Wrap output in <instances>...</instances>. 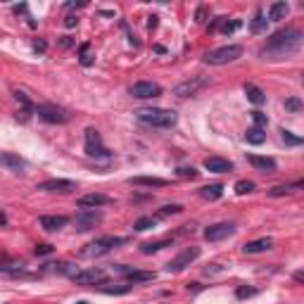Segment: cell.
Returning a JSON list of instances; mask_svg holds the SVG:
<instances>
[{
  "label": "cell",
  "instance_id": "cell-50",
  "mask_svg": "<svg viewBox=\"0 0 304 304\" xmlns=\"http://www.w3.org/2000/svg\"><path fill=\"white\" fill-rule=\"evenodd\" d=\"M188 290H193V293H197V290H202V285H200V283H190V285H188Z\"/></svg>",
  "mask_w": 304,
  "mask_h": 304
},
{
  "label": "cell",
  "instance_id": "cell-41",
  "mask_svg": "<svg viewBox=\"0 0 304 304\" xmlns=\"http://www.w3.org/2000/svg\"><path fill=\"white\" fill-rule=\"evenodd\" d=\"M252 190H254V183H252V181H238V183H235V193H238V195H247Z\"/></svg>",
  "mask_w": 304,
  "mask_h": 304
},
{
  "label": "cell",
  "instance_id": "cell-29",
  "mask_svg": "<svg viewBox=\"0 0 304 304\" xmlns=\"http://www.w3.org/2000/svg\"><path fill=\"white\" fill-rule=\"evenodd\" d=\"M297 188H302V181L290 183V185H276V188H271V190H269V195H271V197H283V195H288V193H293V190H297Z\"/></svg>",
  "mask_w": 304,
  "mask_h": 304
},
{
  "label": "cell",
  "instance_id": "cell-49",
  "mask_svg": "<svg viewBox=\"0 0 304 304\" xmlns=\"http://www.w3.org/2000/svg\"><path fill=\"white\" fill-rule=\"evenodd\" d=\"M148 19H150V22H148V29H154V26H157V17L152 14V17H148Z\"/></svg>",
  "mask_w": 304,
  "mask_h": 304
},
{
  "label": "cell",
  "instance_id": "cell-25",
  "mask_svg": "<svg viewBox=\"0 0 304 304\" xmlns=\"http://www.w3.org/2000/svg\"><path fill=\"white\" fill-rule=\"evenodd\" d=\"M164 247H171V240H169V238L157 240V242H143V245H141V254H154V252L164 250Z\"/></svg>",
  "mask_w": 304,
  "mask_h": 304
},
{
  "label": "cell",
  "instance_id": "cell-30",
  "mask_svg": "<svg viewBox=\"0 0 304 304\" xmlns=\"http://www.w3.org/2000/svg\"><path fill=\"white\" fill-rule=\"evenodd\" d=\"M126 278H129V283H133V285H136V283L154 281V273H152V271H138V269H133V271H131Z\"/></svg>",
  "mask_w": 304,
  "mask_h": 304
},
{
  "label": "cell",
  "instance_id": "cell-1",
  "mask_svg": "<svg viewBox=\"0 0 304 304\" xmlns=\"http://www.w3.org/2000/svg\"><path fill=\"white\" fill-rule=\"evenodd\" d=\"M300 48H302V33L297 29H281L266 41L259 55L264 60H283V57H290L293 53H297Z\"/></svg>",
  "mask_w": 304,
  "mask_h": 304
},
{
  "label": "cell",
  "instance_id": "cell-8",
  "mask_svg": "<svg viewBox=\"0 0 304 304\" xmlns=\"http://www.w3.org/2000/svg\"><path fill=\"white\" fill-rule=\"evenodd\" d=\"M102 221V214L95 212V209H81L74 217V226L78 233H86V230H93L95 226H100Z\"/></svg>",
  "mask_w": 304,
  "mask_h": 304
},
{
  "label": "cell",
  "instance_id": "cell-31",
  "mask_svg": "<svg viewBox=\"0 0 304 304\" xmlns=\"http://www.w3.org/2000/svg\"><path fill=\"white\" fill-rule=\"evenodd\" d=\"M78 62L83 67H90L93 65V55H90V43H83L78 48Z\"/></svg>",
  "mask_w": 304,
  "mask_h": 304
},
{
  "label": "cell",
  "instance_id": "cell-43",
  "mask_svg": "<svg viewBox=\"0 0 304 304\" xmlns=\"http://www.w3.org/2000/svg\"><path fill=\"white\" fill-rule=\"evenodd\" d=\"M114 271L117 273H124V276H129L133 271V266H126V264H119V266H114Z\"/></svg>",
  "mask_w": 304,
  "mask_h": 304
},
{
  "label": "cell",
  "instance_id": "cell-23",
  "mask_svg": "<svg viewBox=\"0 0 304 304\" xmlns=\"http://www.w3.org/2000/svg\"><path fill=\"white\" fill-rule=\"evenodd\" d=\"M245 95H247V100H250L252 105H264V102H266L264 90H261V88H257L254 83H245Z\"/></svg>",
  "mask_w": 304,
  "mask_h": 304
},
{
  "label": "cell",
  "instance_id": "cell-24",
  "mask_svg": "<svg viewBox=\"0 0 304 304\" xmlns=\"http://www.w3.org/2000/svg\"><path fill=\"white\" fill-rule=\"evenodd\" d=\"M288 12H290V5L288 2H273L271 7H269V19L271 22H281L288 17Z\"/></svg>",
  "mask_w": 304,
  "mask_h": 304
},
{
  "label": "cell",
  "instance_id": "cell-20",
  "mask_svg": "<svg viewBox=\"0 0 304 304\" xmlns=\"http://www.w3.org/2000/svg\"><path fill=\"white\" fill-rule=\"evenodd\" d=\"M67 224H69V219L67 217H41V228H45V230H50V233H55V230H60V228H65Z\"/></svg>",
  "mask_w": 304,
  "mask_h": 304
},
{
  "label": "cell",
  "instance_id": "cell-48",
  "mask_svg": "<svg viewBox=\"0 0 304 304\" xmlns=\"http://www.w3.org/2000/svg\"><path fill=\"white\" fill-rule=\"evenodd\" d=\"M83 5H86V2L81 0V2H67L65 7H67V10H76V7H83Z\"/></svg>",
  "mask_w": 304,
  "mask_h": 304
},
{
  "label": "cell",
  "instance_id": "cell-34",
  "mask_svg": "<svg viewBox=\"0 0 304 304\" xmlns=\"http://www.w3.org/2000/svg\"><path fill=\"white\" fill-rule=\"evenodd\" d=\"M252 121H254V126L257 129H266V124H269V117L264 114V112H259V109H254V112H250Z\"/></svg>",
  "mask_w": 304,
  "mask_h": 304
},
{
  "label": "cell",
  "instance_id": "cell-11",
  "mask_svg": "<svg viewBox=\"0 0 304 304\" xmlns=\"http://www.w3.org/2000/svg\"><path fill=\"white\" fill-rule=\"evenodd\" d=\"M233 233H235V226H233V224L219 221V224H212V226L205 228V240H209V242H219V240L228 238V235H233Z\"/></svg>",
  "mask_w": 304,
  "mask_h": 304
},
{
  "label": "cell",
  "instance_id": "cell-10",
  "mask_svg": "<svg viewBox=\"0 0 304 304\" xmlns=\"http://www.w3.org/2000/svg\"><path fill=\"white\" fill-rule=\"evenodd\" d=\"M72 281L76 285H95V283H105V271L100 266H90V269H83V271H76L72 276Z\"/></svg>",
  "mask_w": 304,
  "mask_h": 304
},
{
  "label": "cell",
  "instance_id": "cell-4",
  "mask_svg": "<svg viewBox=\"0 0 304 304\" xmlns=\"http://www.w3.org/2000/svg\"><path fill=\"white\" fill-rule=\"evenodd\" d=\"M242 57V48L240 45H224V48H217L212 53L205 55V62L207 65H214V67H221V65H230Z\"/></svg>",
  "mask_w": 304,
  "mask_h": 304
},
{
  "label": "cell",
  "instance_id": "cell-38",
  "mask_svg": "<svg viewBox=\"0 0 304 304\" xmlns=\"http://www.w3.org/2000/svg\"><path fill=\"white\" fill-rule=\"evenodd\" d=\"M285 109L288 112H293V114H297V112H302V100L297 98V95H293V98L285 100Z\"/></svg>",
  "mask_w": 304,
  "mask_h": 304
},
{
  "label": "cell",
  "instance_id": "cell-46",
  "mask_svg": "<svg viewBox=\"0 0 304 304\" xmlns=\"http://www.w3.org/2000/svg\"><path fill=\"white\" fill-rule=\"evenodd\" d=\"M45 48H48L45 41H36V43H33V50H36V53H45Z\"/></svg>",
  "mask_w": 304,
  "mask_h": 304
},
{
  "label": "cell",
  "instance_id": "cell-28",
  "mask_svg": "<svg viewBox=\"0 0 304 304\" xmlns=\"http://www.w3.org/2000/svg\"><path fill=\"white\" fill-rule=\"evenodd\" d=\"M250 31L252 33L266 31V17H264V10H257V12H254V19L250 22Z\"/></svg>",
  "mask_w": 304,
  "mask_h": 304
},
{
  "label": "cell",
  "instance_id": "cell-36",
  "mask_svg": "<svg viewBox=\"0 0 304 304\" xmlns=\"http://www.w3.org/2000/svg\"><path fill=\"white\" fill-rule=\"evenodd\" d=\"M281 136H283V143H285V145H302V138H300V136H295L293 131L281 129Z\"/></svg>",
  "mask_w": 304,
  "mask_h": 304
},
{
  "label": "cell",
  "instance_id": "cell-21",
  "mask_svg": "<svg viewBox=\"0 0 304 304\" xmlns=\"http://www.w3.org/2000/svg\"><path fill=\"white\" fill-rule=\"evenodd\" d=\"M131 185H150V188H164L166 181L164 178H157V176H133L129 178Z\"/></svg>",
  "mask_w": 304,
  "mask_h": 304
},
{
  "label": "cell",
  "instance_id": "cell-40",
  "mask_svg": "<svg viewBox=\"0 0 304 304\" xmlns=\"http://www.w3.org/2000/svg\"><path fill=\"white\" fill-rule=\"evenodd\" d=\"M257 295V288H250V285H240L235 290V297L238 300H247V297H254Z\"/></svg>",
  "mask_w": 304,
  "mask_h": 304
},
{
  "label": "cell",
  "instance_id": "cell-37",
  "mask_svg": "<svg viewBox=\"0 0 304 304\" xmlns=\"http://www.w3.org/2000/svg\"><path fill=\"white\" fill-rule=\"evenodd\" d=\"M197 174H200V171H197L195 166H178V169H176V176H178V178H197Z\"/></svg>",
  "mask_w": 304,
  "mask_h": 304
},
{
  "label": "cell",
  "instance_id": "cell-44",
  "mask_svg": "<svg viewBox=\"0 0 304 304\" xmlns=\"http://www.w3.org/2000/svg\"><path fill=\"white\" fill-rule=\"evenodd\" d=\"M76 24H78V19H76V14H69V17L65 19V26H67V29H74Z\"/></svg>",
  "mask_w": 304,
  "mask_h": 304
},
{
  "label": "cell",
  "instance_id": "cell-18",
  "mask_svg": "<svg viewBox=\"0 0 304 304\" xmlns=\"http://www.w3.org/2000/svg\"><path fill=\"white\" fill-rule=\"evenodd\" d=\"M273 247V240L271 238H259V240H252V242H245L242 245V252L245 254H259V252H266Z\"/></svg>",
  "mask_w": 304,
  "mask_h": 304
},
{
  "label": "cell",
  "instance_id": "cell-52",
  "mask_svg": "<svg viewBox=\"0 0 304 304\" xmlns=\"http://www.w3.org/2000/svg\"><path fill=\"white\" fill-rule=\"evenodd\" d=\"M76 304H88V302H76Z\"/></svg>",
  "mask_w": 304,
  "mask_h": 304
},
{
  "label": "cell",
  "instance_id": "cell-22",
  "mask_svg": "<svg viewBox=\"0 0 304 304\" xmlns=\"http://www.w3.org/2000/svg\"><path fill=\"white\" fill-rule=\"evenodd\" d=\"M221 195H224V185L221 183H212V185H202V188H200V197H202V200H209V202L219 200Z\"/></svg>",
  "mask_w": 304,
  "mask_h": 304
},
{
  "label": "cell",
  "instance_id": "cell-39",
  "mask_svg": "<svg viewBox=\"0 0 304 304\" xmlns=\"http://www.w3.org/2000/svg\"><path fill=\"white\" fill-rule=\"evenodd\" d=\"M181 212H183V207L181 205H164L157 217H174V214H181Z\"/></svg>",
  "mask_w": 304,
  "mask_h": 304
},
{
  "label": "cell",
  "instance_id": "cell-26",
  "mask_svg": "<svg viewBox=\"0 0 304 304\" xmlns=\"http://www.w3.org/2000/svg\"><path fill=\"white\" fill-rule=\"evenodd\" d=\"M245 141L250 143V145H261V143L266 141V133H264V129L252 126V129H247V133H245Z\"/></svg>",
  "mask_w": 304,
  "mask_h": 304
},
{
  "label": "cell",
  "instance_id": "cell-15",
  "mask_svg": "<svg viewBox=\"0 0 304 304\" xmlns=\"http://www.w3.org/2000/svg\"><path fill=\"white\" fill-rule=\"evenodd\" d=\"M247 162H250L257 171H261V174H273V171L278 169L276 159H271V157H261V154H247Z\"/></svg>",
  "mask_w": 304,
  "mask_h": 304
},
{
  "label": "cell",
  "instance_id": "cell-12",
  "mask_svg": "<svg viewBox=\"0 0 304 304\" xmlns=\"http://www.w3.org/2000/svg\"><path fill=\"white\" fill-rule=\"evenodd\" d=\"M205 83H207L205 76H193V78H188V81H183V83H178V86L174 88V95L176 98H190V95H195Z\"/></svg>",
  "mask_w": 304,
  "mask_h": 304
},
{
  "label": "cell",
  "instance_id": "cell-6",
  "mask_svg": "<svg viewBox=\"0 0 304 304\" xmlns=\"http://www.w3.org/2000/svg\"><path fill=\"white\" fill-rule=\"evenodd\" d=\"M197 257H200V247H185V250L181 252L178 257H174V259L166 264V271H169V273H181V271H185V269H188V266H190V264H193Z\"/></svg>",
  "mask_w": 304,
  "mask_h": 304
},
{
  "label": "cell",
  "instance_id": "cell-32",
  "mask_svg": "<svg viewBox=\"0 0 304 304\" xmlns=\"http://www.w3.org/2000/svg\"><path fill=\"white\" fill-rule=\"evenodd\" d=\"M100 290L107 295H126L131 293V285H100Z\"/></svg>",
  "mask_w": 304,
  "mask_h": 304
},
{
  "label": "cell",
  "instance_id": "cell-7",
  "mask_svg": "<svg viewBox=\"0 0 304 304\" xmlns=\"http://www.w3.org/2000/svg\"><path fill=\"white\" fill-rule=\"evenodd\" d=\"M86 154L88 157H112V152L102 145V138H100V133L95 129H86Z\"/></svg>",
  "mask_w": 304,
  "mask_h": 304
},
{
  "label": "cell",
  "instance_id": "cell-27",
  "mask_svg": "<svg viewBox=\"0 0 304 304\" xmlns=\"http://www.w3.org/2000/svg\"><path fill=\"white\" fill-rule=\"evenodd\" d=\"M157 221H159V217H141L136 224H133V230L136 233H143V230H150V228L157 226Z\"/></svg>",
  "mask_w": 304,
  "mask_h": 304
},
{
  "label": "cell",
  "instance_id": "cell-14",
  "mask_svg": "<svg viewBox=\"0 0 304 304\" xmlns=\"http://www.w3.org/2000/svg\"><path fill=\"white\" fill-rule=\"evenodd\" d=\"M0 166H5L7 171H14V174H22L26 162L14 152H0Z\"/></svg>",
  "mask_w": 304,
  "mask_h": 304
},
{
  "label": "cell",
  "instance_id": "cell-9",
  "mask_svg": "<svg viewBox=\"0 0 304 304\" xmlns=\"http://www.w3.org/2000/svg\"><path fill=\"white\" fill-rule=\"evenodd\" d=\"M131 95L138 100H152L162 95V86L159 83H152V81H138L131 86Z\"/></svg>",
  "mask_w": 304,
  "mask_h": 304
},
{
  "label": "cell",
  "instance_id": "cell-45",
  "mask_svg": "<svg viewBox=\"0 0 304 304\" xmlns=\"http://www.w3.org/2000/svg\"><path fill=\"white\" fill-rule=\"evenodd\" d=\"M72 45H74V41H72V38H69V36H62V38H60V48H72Z\"/></svg>",
  "mask_w": 304,
  "mask_h": 304
},
{
  "label": "cell",
  "instance_id": "cell-17",
  "mask_svg": "<svg viewBox=\"0 0 304 304\" xmlns=\"http://www.w3.org/2000/svg\"><path fill=\"white\" fill-rule=\"evenodd\" d=\"M102 205H109V197L107 195H100V193H90V195L78 197V207L81 209H98Z\"/></svg>",
  "mask_w": 304,
  "mask_h": 304
},
{
  "label": "cell",
  "instance_id": "cell-5",
  "mask_svg": "<svg viewBox=\"0 0 304 304\" xmlns=\"http://www.w3.org/2000/svg\"><path fill=\"white\" fill-rule=\"evenodd\" d=\"M33 112L38 114V119L48 121V124H67V121H69V112L62 109V107H57V105H48V102H43V105H36Z\"/></svg>",
  "mask_w": 304,
  "mask_h": 304
},
{
  "label": "cell",
  "instance_id": "cell-16",
  "mask_svg": "<svg viewBox=\"0 0 304 304\" xmlns=\"http://www.w3.org/2000/svg\"><path fill=\"white\" fill-rule=\"evenodd\" d=\"M205 169L212 174H228V171H233V162H228L224 157H207Z\"/></svg>",
  "mask_w": 304,
  "mask_h": 304
},
{
  "label": "cell",
  "instance_id": "cell-42",
  "mask_svg": "<svg viewBox=\"0 0 304 304\" xmlns=\"http://www.w3.org/2000/svg\"><path fill=\"white\" fill-rule=\"evenodd\" d=\"M53 250H55L53 245L43 242V245H36V250H33V252H36V254H53Z\"/></svg>",
  "mask_w": 304,
  "mask_h": 304
},
{
  "label": "cell",
  "instance_id": "cell-13",
  "mask_svg": "<svg viewBox=\"0 0 304 304\" xmlns=\"http://www.w3.org/2000/svg\"><path fill=\"white\" fill-rule=\"evenodd\" d=\"M36 190H43V193H74L76 183L74 181H67V178H50V181L38 183Z\"/></svg>",
  "mask_w": 304,
  "mask_h": 304
},
{
  "label": "cell",
  "instance_id": "cell-19",
  "mask_svg": "<svg viewBox=\"0 0 304 304\" xmlns=\"http://www.w3.org/2000/svg\"><path fill=\"white\" fill-rule=\"evenodd\" d=\"M43 273H57V276H74V266L69 261H55V264H45Z\"/></svg>",
  "mask_w": 304,
  "mask_h": 304
},
{
  "label": "cell",
  "instance_id": "cell-33",
  "mask_svg": "<svg viewBox=\"0 0 304 304\" xmlns=\"http://www.w3.org/2000/svg\"><path fill=\"white\" fill-rule=\"evenodd\" d=\"M24 264L22 259L19 261H7V264H0V271H5V273H19V271H24Z\"/></svg>",
  "mask_w": 304,
  "mask_h": 304
},
{
  "label": "cell",
  "instance_id": "cell-47",
  "mask_svg": "<svg viewBox=\"0 0 304 304\" xmlns=\"http://www.w3.org/2000/svg\"><path fill=\"white\" fill-rule=\"evenodd\" d=\"M205 14H207V12L202 10V7H200V10L195 12V22H197V24H202V22H205Z\"/></svg>",
  "mask_w": 304,
  "mask_h": 304
},
{
  "label": "cell",
  "instance_id": "cell-3",
  "mask_svg": "<svg viewBox=\"0 0 304 304\" xmlns=\"http://www.w3.org/2000/svg\"><path fill=\"white\" fill-rule=\"evenodd\" d=\"M124 242H129V240L126 238H114V235H105V238H98V240H93V242H88L86 247L81 250V257H86V259H95V257L107 254L109 250H114L117 245H124Z\"/></svg>",
  "mask_w": 304,
  "mask_h": 304
},
{
  "label": "cell",
  "instance_id": "cell-35",
  "mask_svg": "<svg viewBox=\"0 0 304 304\" xmlns=\"http://www.w3.org/2000/svg\"><path fill=\"white\" fill-rule=\"evenodd\" d=\"M240 26H242V22H240V19H233V22H228L226 17L221 19V33H233V31H238Z\"/></svg>",
  "mask_w": 304,
  "mask_h": 304
},
{
  "label": "cell",
  "instance_id": "cell-2",
  "mask_svg": "<svg viewBox=\"0 0 304 304\" xmlns=\"http://www.w3.org/2000/svg\"><path fill=\"white\" fill-rule=\"evenodd\" d=\"M136 119L145 124V126H157V129H171L176 121H178V114L174 109H162V107H143L138 112H133Z\"/></svg>",
  "mask_w": 304,
  "mask_h": 304
},
{
  "label": "cell",
  "instance_id": "cell-51",
  "mask_svg": "<svg viewBox=\"0 0 304 304\" xmlns=\"http://www.w3.org/2000/svg\"><path fill=\"white\" fill-rule=\"evenodd\" d=\"M295 281L302 283V281H304V273H302V271H297V273H295Z\"/></svg>",
  "mask_w": 304,
  "mask_h": 304
}]
</instances>
